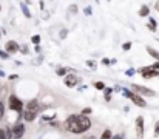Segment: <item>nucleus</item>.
<instances>
[{"label":"nucleus","mask_w":159,"mask_h":139,"mask_svg":"<svg viewBox=\"0 0 159 139\" xmlns=\"http://www.w3.org/2000/svg\"><path fill=\"white\" fill-rule=\"evenodd\" d=\"M151 68H153V70H156V71H159V62H154V63L151 65Z\"/></svg>","instance_id":"2f4dec72"},{"label":"nucleus","mask_w":159,"mask_h":139,"mask_svg":"<svg viewBox=\"0 0 159 139\" xmlns=\"http://www.w3.org/2000/svg\"><path fill=\"white\" fill-rule=\"evenodd\" d=\"M131 45H133L131 42H125V44L122 45V50H124V51H128V50L131 48Z\"/></svg>","instance_id":"412c9836"},{"label":"nucleus","mask_w":159,"mask_h":139,"mask_svg":"<svg viewBox=\"0 0 159 139\" xmlns=\"http://www.w3.org/2000/svg\"><path fill=\"white\" fill-rule=\"evenodd\" d=\"M11 131H12V137L14 139H20L23 136V133H25V125L22 122H16V125L12 127Z\"/></svg>","instance_id":"39448f33"},{"label":"nucleus","mask_w":159,"mask_h":139,"mask_svg":"<svg viewBox=\"0 0 159 139\" xmlns=\"http://www.w3.org/2000/svg\"><path fill=\"white\" fill-rule=\"evenodd\" d=\"M87 65H88L90 68H94V70H96V66H97L96 62H93V60H87Z\"/></svg>","instance_id":"bb28decb"},{"label":"nucleus","mask_w":159,"mask_h":139,"mask_svg":"<svg viewBox=\"0 0 159 139\" xmlns=\"http://www.w3.org/2000/svg\"><path fill=\"white\" fill-rule=\"evenodd\" d=\"M65 85H67L68 88H73V87H76L77 83H79V77L74 74V73H70V74H67L65 76Z\"/></svg>","instance_id":"423d86ee"},{"label":"nucleus","mask_w":159,"mask_h":139,"mask_svg":"<svg viewBox=\"0 0 159 139\" xmlns=\"http://www.w3.org/2000/svg\"><path fill=\"white\" fill-rule=\"evenodd\" d=\"M0 34H2V31H0ZM0 37H2V36H0Z\"/></svg>","instance_id":"58836bf2"},{"label":"nucleus","mask_w":159,"mask_h":139,"mask_svg":"<svg viewBox=\"0 0 159 139\" xmlns=\"http://www.w3.org/2000/svg\"><path fill=\"white\" fill-rule=\"evenodd\" d=\"M67 71H70L68 68H62V66H60V68L56 70V74H57V76H65V74H67Z\"/></svg>","instance_id":"a211bd4d"},{"label":"nucleus","mask_w":159,"mask_h":139,"mask_svg":"<svg viewBox=\"0 0 159 139\" xmlns=\"http://www.w3.org/2000/svg\"><path fill=\"white\" fill-rule=\"evenodd\" d=\"M102 63H103V65H110V63H111V59H108V57H103V59H102Z\"/></svg>","instance_id":"c756f323"},{"label":"nucleus","mask_w":159,"mask_h":139,"mask_svg":"<svg viewBox=\"0 0 159 139\" xmlns=\"http://www.w3.org/2000/svg\"><path fill=\"white\" fill-rule=\"evenodd\" d=\"M0 139H8V137H6V131H5V128H0Z\"/></svg>","instance_id":"393cba45"},{"label":"nucleus","mask_w":159,"mask_h":139,"mask_svg":"<svg viewBox=\"0 0 159 139\" xmlns=\"http://www.w3.org/2000/svg\"><path fill=\"white\" fill-rule=\"evenodd\" d=\"M82 139H96V137H94V136H91V134H90V136H85V137H82Z\"/></svg>","instance_id":"e433bc0d"},{"label":"nucleus","mask_w":159,"mask_h":139,"mask_svg":"<svg viewBox=\"0 0 159 139\" xmlns=\"http://www.w3.org/2000/svg\"><path fill=\"white\" fill-rule=\"evenodd\" d=\"M148 22H150V23H148V30L154 33V31H156V28H157V23H156V20H154L153 17H150V20H148Z\"/></svg>","instance_id":"4468645a"},{"label":"nucleus","mask_w":159,"mask_h":139,"mask_svg":"<svg viewBox=\"0 0 159 139\" xmlns=\"http://www.w3.org/2000/svg\"><path fill=\"white\" fill-rule=\"evenodd\" d=\"M148 14H150L148 6H141V9H139V16L141 17H145V16H148Z\"/></svg>","instance_id":"2eb2a0df"},{"label":"nucleus","mask_w":159,"mask_h":139,"mask_svg":"<svg viewBox=\"0 0 159 139\" xmlns=\"http://www.w3.org/2000/svg\"><path fill=\"white\" fill-rule=\"evenodd\" d=\"M0 57H2V59H8L9 54H8L6 51H2V50H0Z\"/></svg>","instance_id":"a878e982"},{"label":"nucleus","mask_w":159,"mask_h":139,"mask_svg":"<svg viewBox=\"0 0 159 139\" xmlns=\"http://www.w3.org/2000/svg\"><path fill=\"white\" fill-rule=\"evenodd\" d=\"M139 73L144 79H151V77H159V71H156V70H153L151 66H144L139 70Z\"/></svg>","instance_id":"20e7f679"},{"label":"nucleus","mask_w":159,"mask_h":139,"mask_svg":"<svg viewBox=\"0 0 159 139\" xmlns=\"http://www.w3.org/2000/svg\"><path fill=\"white\" fill-rule=\"evenodd\" d=\"M125 74H127V76H135V74H136V70H135V68H128L127 71H125Z\"/></svg>","instance_id":"aec40b11"},{"label":"nucleus","mask_w":159,"mask_h":139,"mask_svg":"<svg viewBox=\"0 0 159 139\" xmlns=\"http://www.w3.org/2000/svg\"><path fill=\"white\" fill-rule=\"evenodd\" d=\"M93 85H94V88H96V90H103V88H105V83H103V82H100V80L94 82Z\"/></svg>","instance_id":"6ab92c4d"},{"label":"nucleus","mask_w":159,"mask_h":139,"mask_svg":"<svg viewBox=\"0 0 159 139\" xmlns=\"http://www.w3.org/2000/svg\"><path fill=\"white\" fill-rule=\"evenodd\" d=\"M19 50H20V45L17 44L16 40H8V42H6L5 51H6L8 54H14V53H17Z\"/></svg>","instance_id":"0eeeda50"},{"label":"nucleus","mask_w":159,"mask_h":139,"mask_svg":"<svg viewBox=\"0 0 159 139\" xmlns=\"http://www.w3.org/2000/svg\"><path fill=\"white\" fill-rule=\"evenodd\" d=\"M91 12H93V11H91V8H90V6H87V8H85V14H87V16H91Z\"/></svg>","instance_id":"72a5a7b5"},{"label":"nucleus","mask_w":159,"mask_h":139,"mask_svg":"<svg viewBox=\"0 0 159 139\" xmlns=\"http://www.w3.org/2000/svg\"><path fill=\"white\" fill-rule=\"evenodd\" d=\"M54 118H56V113H52V115H49V116H46V115H45V116L42 118V121H52Z\"/></svg>","instance_id":"4be33fe9"},{"label":"nucleus","mask_w":159,"mask_h":139,"mask_svg":"<svg viewBox=\"0 0 159 139\" xmlns=\"http://www.w3.org/2000/svg\"><path fill=\"white\" fill-rule=\"evenodd\" d=\"M147 53L151 56L153 59H156V62H159V51H156V50L151 48V47H147Z\"/></svg>","instance_id":"f8f14e48"},{"label":"nucleus","mask_w":159,"mask_h":139,"mask_svg":"<svg viewBox=\"0 0 159 139\" xmlns=\"http://www.w3.org/2000/svg\"><path fill=\"white\" fill-rule=\"evenodd\" d=\"M131 102H133L135 105H138V107H141V108H144V107H147V102H145V99L142 96H139V94H136V93H133V96H131V99H130Z\"/></svg>","instance_id":"1a4fd4ad"},{"label":"nucleus","mask_w":159,"mask_h":139,"mask_svg":"<svg viewBox=\"0 0 159 139\" xmlns=\"http://www.w3.org/2000/svg\"><path fill=\"white\" fill-rule=\"evenodd\" d=\"M67 34H68L67 30H62V31H60V39H65V37H67Z\"/></svg>","instance_id":"7c9ffc66"},{"label":"nucleus","mask_w":159,"mask_h":139,"mask_svg":"<svg viewBox=\"0 0 159 139\" xmlns=\"http://www.w3.org/2000/svg\"><path fill=\"white\" fill-rule=\"evenodd\" d=\"M2 115H3V104L0 102V118H2Z\"/></svg>","instance_id":"c9c22d12"},{"label":"nucleus","mask_w":159,"mask_h":139,"mask_svg":"<svg viewBox=\"0 0 159 139\" xmlns=\"http://www.w3.org/2000/svg\"><path fill=\"white\" fill-rule=\"evenodd\" d=\"M19 51H22V53H23V54H28V48H26V47H25V45H23V47H22V48H20V50H19Z\"/></svg>","instance_id":"473e14b6"},{"label":"nucleus","mask_w":159,"mask_h":139,"mask_svg":"<svg viewBox=\"0 0 159 139\" xmlns=\"http://www.w3.org/2000/svg\"><path fill=\"white\" fill-rule=\"evenodd\" d=\"M136 137L144 139V118L142 116L136 118Z\"/></svg>","instance_id":"6e6552de"},{"label":"nucleus","mask_w":159,"mask_h":139,"mask_svg":"<svg viewBox=\"0 0 159 139\" xmlns=\"http://www.w3.org/2000/svg\"><path fill=\"white\" fill-rule=\"evenodd\" d=\"M154 6H156V9L159 11V2H156V5H154Z\"/></svg>","instance_id":"4c0bfd02"},{"label":"nucleus","mask_w":159,"mask_h":139,"mask_svg":"<svg viewBox=\"0 0 159 139\" xmlns=\"http://www.w3.org/2000/svg\"><path fill=\"white\" fill-rule=\"evenodd\" d=\"M76 9H77V6H76V5H73V6H71V8H70V11H71V12H73V14H76V12H77V11H76Z\"/></svg>","instance_id":"f704fd0d"},{"label":"nucleus","mask_w":159,"mask_h":139,"mask_svg":"<svg viewBox=\"0 0 159 139\" xmlns=\"http://www.w3.org/2000/svg\"><path fill=\"white\" fill-rule=\"evenodd\" d=\"M111 139H127V137H125V136H124L122 133H119V134H114V136H113Z\"/></svg>","instance_id":"c85d7f7f"},{"label":"nucleus","mask_w":159,"mask_h":139,"mask_svg":"<svg viewBox=\"0 0 159 139\" xmlns=\"http://www.w3.org/2000/svg\"><path fill=\"white\" fill-rule=\"evenodd\" d=\"M36 116H37L36 111H31V110H23V119H25L26 122L34 121V119H36Z\"/></svg>","instance_id":"9d476101"},{"label":"nucleus","mask_w":159,"mask_h":139,"mask_svg":"<svg viewBox=\"0 0 159 139\" xmlns=\"http://www.w3.org/2000/svg\"><path fill=\"white\" fill-rule=\"evenodd\" d=\"M22 108H23V102L19 99L16 94H11L9 96V110L16 111V113H20L22 115Z\"/></svg>","instance_id":"7ed1b4c3"},{"label":"nucleus","mask_w":159,"mask_h":139,"mask_svg":"<svg viewBox=\"0 0 159 139\" xmlns=\"http://www.w3.org/2000/svg\"><path fill=\"white\" fill-rule=\"evenodd\" d=\"M154 136H156V137L159 136V121H157L156 125H154Z\"/></svg>","instance_id":"cd10ccee"},{"label":"nucleus","mask_w":159,"mask_h":139,"mask_svg":"<svg viewBox=\"0 0 159 139\" xmlns=\"http://www.w3.org/2000/svg\"><path fill=\"white\" fill-rule=\"evenodd\" d=\"M90 113H91V108H90V107H85V108L82 110V113H81V115H84V116H88Z\"/></svg>","instance_id":"5701e85b"},{"label":"nucleus","mask_w":159,"mask_h":139,"mask_svg":"<svg viewBox=\"0 0 159 139\" xmlns=\"http://www.w3.org/2000/svg\"><path fill=\"white\" fill-rule=\"evenodd\" d=\"M131 91L136 93V94H139V96H150V97L156 94L151 88L142 87V85H139V83H133V85H131Z\"/></svg>","instance_id":"f03ea898"},{"label":"nucleus","mask_w":159,"mask_h":139,"mask_svg":"<svg viewBox=\"0 0 159 139\" xmlns=\"http://www.w3.org/2000/svg\"><path fill=\"white\" fill-rule=\"evenodd\" d=\"M111 137H113V133H111L110 128L103 130V133H102V136H100V139H111Z\"/></svg>","instance_id":"dca6fc26"},{"label":"nucleus","mask_w":159,"mask_h":139,"mask_svg":"<svg viewBox=\"0 0 159 139\" xmlns=\"http://www.w3.org/2000/svg\"><path fill=\"white\" fill-rule=\"evenodd\" d=\"M33 44H36V45H39V42H40V36H33Z\"/></svg>","instance_id":"b1692460"},{"label":"nucleus","mask_w":159,"mask_h":139,"mask_svg":"<svg viewBox=\"0 0 159 139\" xmlns=\"http://www.w3.org/2000/svg\"><path fill=\"white\" fill-rule=\"evenodd\" d=\"M111 91H113V88H103V94H105V101H110V99H111Z\"/></svg>","instance_id":"f3484780"},{"label":"nucleus","mask_w":159,"mask_h":139,"mask_svg":"<svg viewBox=\"0 0 159 139\" xmlns=\"http://www.w3.org/2000/svg\"><path fill=\"white\" fill-rule=\"evenodd\" d=\"M26 110H31V111H36V113H37V110H39V101L37 99L30 101L28 104H26Z\"/></svg>","instance_id":"9b49d317"},{"label":"nucleus","mask_w":159,"mask_h":139,"mask_svg":"<svg viewBox=\"0 0 159 139\" xmlns=\"http://www.w3.org/2000/svg\"><path fill=\"white\" fill-rule=\"evenodd\" d=\"M65 127L71 133L81 134L91 128V121L88 116H84V115H71L65 121Z\"/></svg>","instance_id":"f257e3e1"},{"label":"nucleus","mask_w":159,"mask_h":139,"mask_svg":"<svg viewBox=\"0 0 159 139\" xmlns=\"http://www.w3.org/2000/svg\"><path fill=\"white\" fill-rule=\"evenodd\" d=\"M157 42H159V39H157Z\"/></svg>","instance_id":"ea45409f"},{"label":"nucleus","mask_w":159,"mask_h":139,"mask_svg":"<svg viewBox=\"0 0 159 139\" xmlns=\"http://www.w3.org/2000/svg\"><path fill=\"white\" fill-rule=\"evenodd\" d=\"M20 8H22V11H23V16H25L26 19H31V12H30V9H28V5H26L25 2H22V3H20Z\"/></svg>","instance_id":"ddd939ff"}]
</instances>
